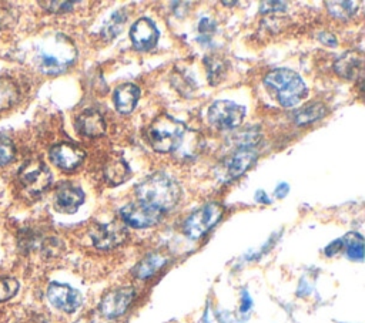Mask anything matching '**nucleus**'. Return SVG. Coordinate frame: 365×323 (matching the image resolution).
I'll use <instances>...</instances> for the list:
<instances>
[{
  "label": "nucleus",
  "mask_w": 365,
  "mask_h": 323,
  "mask_svg": "<svg viewBox=\"0 0 365 323\" xmlns=\"http://www.w3.org/2000/svg\"><path fill=\"white\" fill-rule=\"evenodd\" d=\"M135 195L138 202L164 213L180 202L182 191L174 178L164 172H155L135 185Z\"/></svg>",
  "instance_id": "1"
},
{
  "label": "nucleus",
  "mask_w": 365,
  "mask_h": 323,
  "mask_svg": "<svg viewBox=\"0 0 365 323\" xmlns=\"http://www.w3.org/2000/svg\"><path fill=\"white\" fill-rule=\"evenodd\" d=\"M342 246H344L342 239H336V240H334L332 243H329V245L325 248V253H327V256H334L335 253H338V252L342 249Z\"/></svg>",
  "instance_id": "32"
},
{
  "label": "nucleus",
  "mask_w": 365,
  "mask_h": 323,
  "mask_svg": "<svg viewBox=\"0 0 365 323\" xmlns=\"http://www.w3.org/2000/svg\"><path fill=\"white\" fill-rule=\"evenodd\" d=\"M255 201H258V202H264V203H269L271 201H269V198L267 196V194L262 191V189H259V191H257L255 192Z\"/></svg>",
  "instance_id": "36"
},
{
  "label": "nucleus",
  "mask_w": 365,
  "mask_h": 323,
  "mask_svg": "<svg viewBox=\"0 0 365 323\" xmlns=\"http://www.w3.org/2000/svg\"><path fill=\"white\" fill-rule=\"evenodd\" d=\"M77 50L73 41L63 34H51L41 40L36 48L34 63L44 74H58L73 64Z\"/></svg>",
  "instance_id": "2"
},
{
  "label": "nucleus",
  "mask_w": 365,
  "mask_h": 323,
  "mask_svg": "<svg viewBox=\"0 0 365 323\" xmlns=\"http://www.w3.org/2000/svg\"><path fill=\"white\" fill-rule=\"evenodd\" d=\"M329 13L339 20L349 18L356 11V1H327Z\"/></svg>",
  "instance_id": "24"
},
{
  "label": "nucleus",
  "mask_w": 365,
  "mask_h": 323,
  "mask_svg": "<svg viewBox=\"0 0 365 323\" xmlns=\"http://www.w3.org/2000/svg\"><path fill=\"white\" fill-rule=\"evenodd\" d=\"M130 38L137 50L148 51L158 41V30L153 20L148 17H141L131 26Z\"/></svg>",
  "instance_id": "13"
},
{
  "label": "nucleus",
  "mask_w": 365,
  "mask_h": 323,
  "mask_svg": "<svg viewBox=\"0 0 365 323\" xmlns=\"http://www.w3.org/2000/svg\"><path fill=\"white\" fill-rule=\"evenodd\" d=\"M41 4L48 6L47 10H50V11L61 13V11H68V10H71L76 3H74V1H46V3H41Z\"/></svg>",
  "instance_id": "29"
},
{
  "label": "nucleus",
  "mask_w": 365,
  "mask_h": 323,
  "mask_svg": "<svg viewBox=\"0 0 365 323\" xmlns=\"http://www.w3.org/2000/svg\"><path fill=\"white\" fill-rule=\"evenodd\" d=\"M91 240L98 249H111L121 245L127 238V228L118 222L97 223L90 232Z\"/></svg>",
  "instance_id": "11"
},
{
  "label": "nucleus",
  "mask_w": 365,
  "mask_h": 323,
  "mask_svg": "<svg viewBox=\"0 0 365 323\" xmlns=\"http://www.w3.org/2000/svg\"><path fill=\"white\" fill-rule=\"evenodd\" d=\"M245 115V108L234 101H215L208 110V121L220 129H231L241 124Z\"/></svg>",
  "instance_id": "7"
},
{
  "label": "nucleus",
  "mask_w": 365,
  "mask_h": 323,
  "mask_svg": "<svg viewBox=\"0 0 365 323\" xmlns=\"http://www.w3.org/2000/svg\"><path fill=\"white\" fill-rule=\"evenodd\" d=\"M185 125L170 115L154 118L147 129V139L157 152H173L184 141Z\"/></svg>",
  "instance_id": "4"
},
{
  "label": "nucleus",
  "mask_w": 365,
  "mask_h": 323,
  "mask_svg": "<svg viewBox=\"0 0 365 323\" xmlns=\"http://www.w3.org/2000/svg\"><path fill=\"white\" fill-rule=\"evenodd\" d=\"M138 97H140L138 87L135 84L125 83V84L118 85L114 90L113 101H114V105L118 112L128 114L135 108V105L138 102Z\"/></svg>",
  "instance_id": "18"
},
{
  "label": "nucleus",
  "mask_w": 365,
  "mask_h": 323,
  "mask_svg": "<svg viewBox=\"0 0 365 323\" xmlns=\"http://www.w3.org/2000/svg\"><path fill=\"white\" fill-rule=\"evenodd\" d=\"M287 3L284 1H262L261 3V11L262 13H278L285 11Z\"/></svg>",
  "instance_id": "30"
},
{
  "label": "nucleus",
  "mask_w": 365,
  "mask_h": 323,
  "mask_svg": "<svg viewBox=\"0 0 365 323\" xmlns=\"http://www.w3.org/2000/svg\"><path fill=\"white\" fill-rule=\"evenodd\" d=\"M47 299L50 303L57 307L58 310H63L66 313L76 312L81 305V295L77 289L66 285L53 282L47 287Z\"/></svg>",
  "instance_id": "10"
},
{
  "label": "nucleus",
  "mask_w": 365,
  "mask_h": 323,
  "mask_svg": "<svg viewBox=\"0 0 365 323\" xmlns=\"http://www.w3.org/2000/svg\"><path fill=\"white\" fill-rule=\"evenodd\" d=\"M19 98L16 83L9 77H0V111L10 108Z\"/></svg>",
  "instance_id": "22"
},
{
  "label": "nucleus",
  "mask_w": 365,
  "mask_h": 323,
  "mask_svg": "<svg viewBox=\"0 0 365 323\" xmlns=\"http://www.w3.org/2000/svg\"><path fill=\"white\" fill-rule=\"evenodd\" d=\"M104 176L110 185H120L130 176L128 164L121 157H111L104 166Z\"/></svg>",
  "instance_id": "19"
},
{
  "label": "nucleus",
  "mask_w": 365,
  "mask_h": 323,
  "mask_svg": "<svg viewBox=\"0 0 365 323\" xmlns=\"http://www.w3.org/2000/svg\"><path fill=\"white\" fill-rule=\"evenodd\" d=\"M335 71L346 80H358L364 75V54L361 51H346L334 64Z\"/></svg>",
  "instance_id": "15"
},
{
  "label": "nucleus",
  "mask_w": 365,
  "mask_h": 323,
  "mask_svg": "<svg viewBox=\"0 0 365 323\" xmlns=\"http://www.w3.org/2000/svg\"><path fill=\"white\" fill-rule=\"evenodd\" d=\"M325 114H327V107L322 102H309L295 112L294 120L298 125H304V124H309L321 120Z\"/></svg>",
  "instance_id": "21"
},
{
  "label": "nucleus",
  "mask_w": 365,
  "mask_h": 323,
  "mask_svg": "<svg viewBox=\"0 0 365 323\" xmlns=\"http://www.w3.org/2000/svg\"><path fill=\"white\" fill-rule=\"evenodd\" d=\"M120 216L125 225L143 229L160 222L163 212L141 202H133L120 209Z\"/></svg>",
  "instance_id": "8"
},
{
  "label": "nucleus",
  "mask_w": 365,
  "mask_h": 323,
  "mask_svg": "<svg viewBox=\"0 0 365 323\" xmlns=\"http://www.w3.org/2000/svg\"><path fill=\"white\" fill-rule=\"evenodd\" d=\"M222 216V206L217 202H210L192 212L182 225V232L190 239H198L205 235Z\"/></svg>",
  "instance_id": "5"
},
{
  "label": "nucleus",
  "mask_w": 365,
  "mask_h": 323,
  "mask_svg": "<svg viewBox=\"0 0 365 323\" xmlns=\"http://www.w3.org/2000/svg\"><path fill=\"white\" fill-rule=\"evenodd\" d=\"M84 201V194L78 186L64 184L54 194V208L61 213H74Z\"/></svg>",
  "instance_id": "14"
},
{
  "label": "nucleus",
  "mask_w": 365,
  "mask_h": 323,
  "mask_svg": "<svg viewBox=\"0 0 365 323\" xmlns=\"http://www.w3.org/2000/svg\"><path fill=\"white\" fill-rule=\"evenodd\" d=\"M135 296V290L131 286H123L110 290L100 302V312L107 319H114L125 313Z\"/></svg>",
  "instance_id": "9"
},
{
  "label": "nucleus",
  "mask_w": 365,
  "mask_h": 323,
  "mask_svg": "<svg viewBox=\"0 0 365 323\" xmlns=\"http://www.w3.org/2000/svg\"><path fill=\"white\" fill-rule=\"evenodd\" d=\"M251 305H252V300H251V297H250V295L244 290L242 292V297H241V312H248V309L251 307Z\"/></svg>",
  "instance_id": "34"
},
{
  "label": "nucleus",
  "mask_w": 365,
  "mask_h": 323,
  "mask_svg": "<svg viewBox=\"0 0 365 323\" xmlns=\"http://www.w3.org/2000/svg\"><path fill=\"white\" fill-rule=\"evenodd\" d=\"M19 179L30 194H41L50 186L53 175L43 161L30 159L21 165Z\"/></svg>",
  "instance_id": "6"
},
{
  "label": "nucleus",
  "mask_w": 365,
  "mask_h": 323,
  "mask_svg": "<svg viewBox=\"0 0 365 323\" xmlns=\"http://www.w3.org/2000/svg\"><path fill=\"white\" fill-rule=\"evenodd\" d=\"M120 14H121V11H117V13L111 17V20L107 23V27L104 28V33H108V34H107L108 38L117 36V34L121 31V27H123L124 21H125V17H124V16H120Z\"/></svg>",
  "instance_id": "28"
},
{
  "label": "nucleus",
  "mask_w": 365,
  "mask_h": 323,
  "mask_svg": "<svg viewBox=\"0 0 365 323\" xmlns=\"http://www.w3.org/2000/svg\"><path fill=\"white\" fill-rule=\"evenodd\" d=\"M19 290V282L14 277H0V302L11 299Z\"/></svg>",
  "instance_id": "26"
},
{
  "label": "nucleus",
  "mask_w": 365,
  "mask_h": 323,
  "mask_svg": "<svg viewBox=\"0 0 365 323\" xmlns=\"http://www.w3.org/2000/svg\"><path fill=\"white\" fill-rule=\"evenodd\" d=\"M265 85L274 91L282 107H294L307 97L308 90L304 80L289 68H277L264 78Z\"/></svg>",
  "instance_id": "3"
},
{
  "label": "nucleus",
  "mask_w": 365,
  "mask_h": 323,
  "mask_svg": "<svg viewBox=\"0 0 365 323\" xmlns=\"http://www.w3.org/2000/svg\"><path fill=\"white\" fill-rule=\"evenodd\" d=\"M288 184H285V182H282V184H279L278 186H277V189L274 191V194H275V196L277 198H284L287 194H288Z\"/></svg>",
  "instance_id": "35"
},
{
  "label": "nucleus",
  "mask_w": 365,
  "mask_h": 323,
  "mask_svg": "<svg viewBox=\"0 0 365 323\" xmlns=\"http://www.w3.org/2000/svg\"><path fill=\"white\" fill-rule=\"evenodd\" d=\"M344 245L346 246V253L351 259L362 260L364 258V238L359 233H348L342 239Z\"/></svg>",
  "instance_id": "23"
},
{
  "label": "nucleus",
  "mask_w": 365,
  "mask_h": 323,
  "mask_svg": "<svg viewBox=\"0 0 365 323\" xmlns=\"http://www.w3.org/2000/svg\"><path fill=\"white\" fill-rule=\"evenodd\" d=\"M167 263V258L161 253H150L144 256L133 269V273L138 279H148L157 270H160Z\"/></svg>",
  "instance_id": "20"
},
{
  "label": "nucleus",
  "mask_w": 365,
  "mask_h": 323,
  "mask_svg": "<svg viewBox=\"0 0 365 323\" xmlns=\"http://www.w3.org/2000/svg\"><path fill=\"white\" fill-rule=\"evenodd\" d=\"M319 40H321L322 43L328 44V46H332V47H335V46L338 44V43H336V38H335L331 33H327V31H324V33L319 34Z\"/></svg>",
  "instance_id": "33"
},
{
  "label": "nucleus",
  "mask_w": 365,
  "mask_h": 323,
  "mask_svg": "<svg viewBox=\"0 0 365 323\" xmlns=\"http://www.w3.org/2000/svg\"><path fill=\"white\" fill-rule=\"evenodd\" d=\"M204 63L208 68V80L211 84H215L220 81L221 77H224L225 73V65L221 63L220 58L215 57H207L204 58Z\"/></svg>",
  "instance_id": "25"
},
{
  "label": "nucleus",
  "mask_w": 365,
  "mask_h": 323,
  "mask_svg": "<svg viewBox=\"0 0 365 323\" xmlns=\"http://www.w3.org/2000/svg\"><path fill=\"white\" fill-rule=\"evenodd\" d=\"M48 154L51 162L64 171L76 169L84 159V151L71 142L56 144Z\"/></svg>",
  "instance_id": "12"
},
{
  "label": "nucleus",
  "mask_w": 365,
  "mask_h": 323,
  "mask_svg": "<svg viewBox=\"0 0 365 323\" xmlns=\"http://www.w3.org/2000/svg\"><path fill=\"white\" fill-rule=\"evenodd\" d=\"M16 149L13 142L7 137L0 135V165L10 162L14 158Z\"/></svg>",
  "instance_id": "27"
},
{
  "label": "nucleus",
  "mask_w": 365,
  "mask_h": 323,
  "mask_svg": "<svg viewBox=\"0 0 365 323\" xmlns=\"http://www.w3.org/2000/svg\"><path fill=\"white\" fill-rule=\"evenodd\" d=\"M77 129L86 137L96 138L104 134L106 122L103 115L97 110L87 108L77 118Z\"/></svg>",
  "instance_id": "16"
},
{
  "label": "nucleus",
  "mask_w": 365,
  "mask_h": 323,
  "mask_svg": "<svg viewBox=\"0 0 365 323\" xmlns=\"http://www.w3.org/2000/svg\"><path fill=\"white\" fill-rule=\"evenodd\" d=\"M257 152L252 148H237L225 162L227 174L231 178H238L242 175L257 159Z\"/></svg>",
  "instance_id": "17"
},
{
  "label": "nucleus",
  "mask_w": 365,
  "mask_h": 323,
  "mask_svg": "<svg viewBox=\"0 0 365 323\" xmlns=\"http://www.w3.org/2000/svg\"><path fill=\"white\" fill-rule=\"evenodd\" d=\"M198 30L201 34H208V33H212L215 30V23L210 18H202L200 21V26H198Z\"/></svg>",
  "instance_id": "31"
}]
</instances>
